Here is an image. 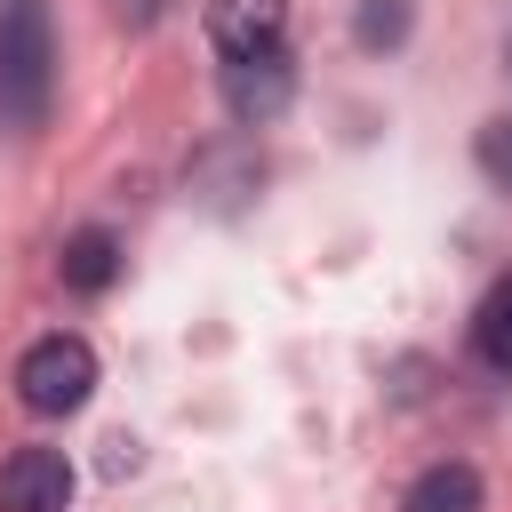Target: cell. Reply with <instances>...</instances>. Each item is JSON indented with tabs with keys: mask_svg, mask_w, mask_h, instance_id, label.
Masks as SVG:
<instances>
[{
	"mask_svg": "<svg viewBox=\"0 0 512 512\" xmlns=\"http://www.w3.org/2000/svg\"><path fill=\"white\" fill-rule=\"evenodd\" d=\"M56 96L48 0H0V128H40Z\"/></svg>",
	"mask_w": 512,
	"mask_h": 512,
	"instance_id": "cell-1",
	"label": "cell"
},
{
	"mask_svg": "<svg viewBox=\"0 0 512 512\" xmlns=\"http://www.w3.org/2000/svg\"><path fill=\"white\" fill-rule=\"evenodd\" d=\"M96 392V352L80 336H40L24 360H16V400L32 416H72L80 400Z\"/></svg>",
	"mask_w": 512,
	"mask_h": 512,
	"instance_id": "cell-2",
	"label": "cell"
},
{
	"mask_svg": "<svg viewBox=\"0 0 512 512\" xmlns=\"http://www.w3.org/2000/svg\"><path fill=\"white\" fill-rule=\"evenodd\" d=\"M224 112L240 120V128H272L280 112H288V96H296V64H288V48H256V56H224Z\"/></svg>",
	"mask_w": 512,
	"mask_h": 512,
	"instance_id": "cell-3",
	"label": "cell"
},
{
	"mask_svg": "<svg viewBox=\"0 0 512 512\" xmlns=\"http://www.w3.org/2000/svg\"><path fill=\"white\" fill-rule=\"evenodd\" d=\"M64 504H72L64 448H16L0 464V512H64Z\"/></svg>",
	"mask_w": 512,
	"mask_h": 512,
	"instance_id": "cell-4",
	"label": "cell"
},
{
	"mask_svg": "<svg viewBox=\"0 0 512 512\" xmlns=\"http://www.w3.org/2000/svg\"><path fill=\"white\" fill-rule=\"evenodd\" d=\"M280 32H288V0H208V40H216V56L280 48Z\"/></svg>",
	"mask_w": 512,
	"mask_h": 512,
	"instance_id": "cell-5",
	"label": "cell"
},
{
	"mask_svg": "<svg viewBox=\"0 0 512 512\" xmlns=\"http://www.w3.org/2000/svg\"><path fill=\"white\" fill-rule=\"evenodd\" d=\"M56 272H64V288H72V296H104V288L120 280V240H112L104 224H80V232L64 240Z\"/></svg>",
	"mask_w": 512,
	"mask_h": 512,
	"instance_id": "cell-6",
	"label": "cell"
},
{
	"mask_svg": "<svg viewBox=\"0 0 512 512\" xmlns=\"http://www.w3.org/2000/svg\"><path fill=\"white\" fill-rule=\"evenodd\" d=\"M400 512H480V472L472 464H424L416 480H408V496H400Z\"/></svg>",
	"mask_w": 512,
	"mask_h": 512,
	"instance_id": "cell-7",
	"label": "cell"
},
{
	"mask_svg": "<svg viewBox=\"0 0 512 512\" xmlns=\"http://www.w3.org/2000/svg\"><path fill=\"white\" fill-rule=\"evenodd\" d=\"M472 360L480 368H496V376H512V272L480 296V312H472Z\"/></svg>",
	"mask_w": 512,
	"mask_h": 512,
	"instance_id": "cell-8",
	"label": "cell"
},
{
	"mask_svg": "<svg viewBox=\"0 0 512 512\" xmlns=\"http://www.w3.org/2000/svg\"><path fill=\"white\" fill-rule=\"evenodd\" d=\"M408 24H416V0H360V16H352L360 48H400Z\"/></svg>",
	"mask_w": 512,
	"mask_h": 512,
	"instance_id": "cell-9",
	"label": "cell"
},
{
	"mask_svg": "<svg viewBox=\"0 0 512 512\" xmlns=\"http://www.w3.org/2000/svg\"><path fill=\"white\" fill-rule=\"evenodd\" d=\"M472 160H480V176H488L496 192H512V120H480Z\"/></svg>",
	"mask_w": 512,
	"mask_h": 512,
	"instance_id": "cell-10",
	"label": "cell"
},
{
	"mask_svg": "<svg viewBox=\"0 0 512 512\" xmlns=\"http://www.w3.org/2000/svg\"><path fill=\"white\" fill-rule=\"evenodd\" d=\"M160 8H168V0H120V16H128V24H152Z\"/></svg>",
	"mask_w": 512,
	"mask_h": 512,
	"instance_id": "cell-11",
	"label": "cell"
},
{
	"mask_svg": "<svg viewBox=\"0 0 512 512\" xmlns=\"http://www.w3.org/2000/svg\"><path fill=\"white\" fill-rule=\"evenodd\" d=\"M504 64H512V40H504Z\"/></svg>",
	"mask_w": 512,
	"mask_h": 512,
	"instance_id": "cell-12",
	"label": "cell"
}]
</instances>
